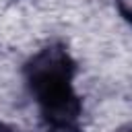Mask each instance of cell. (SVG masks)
Instances as JSON below:
<instances>
[{"mask_svg":"<svg viewBox=\"0 0 132 132\" xmlns=\"http://www.w3.org/2000/svg\"><path fill=\"white\" fill-rule=\"evenodd\" d=\"M76 64L68 50L50 45L25 64V82L37 103L39 118L52 132H78L82 101L74 89Z\"/></svg>","mask_w":132,"mask_h":132,"instance_id":"obj_1","label":"cell"},{"mask_svg":"<svg viewBox=\"0 0 132 132\" xmlns=\"http://www.w3.org/2000/svg\"><path fill=\"white\" fill-rule=\"evenodd\" d=\"M122 132H132V128H126V130H122Z\"/></svg>","mask_w":132,"mask_h":132,"instance_id":"obj_2","label":"cell"}]
</instances>
